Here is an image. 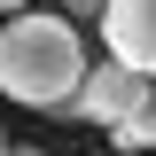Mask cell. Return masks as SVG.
<instances>
[{
  "label": "cell",
  "instance_id": "obj_1",
  "mask_svg": "<svg viewBox=\"0 0 156 156\" xmlns=\"http://www.w3.org/2000/svg\"><path fill=\"white\" fill-rule=\"evenodd\" d=\"M86 86V47H78L70 16H31L0 23V94L23 109H70V94Z\"/></svg>",
  "mask_w": 156,
  "mask_h": 156
},
{
  "label": "cell",
  "instance_id": "obj_2",
  "mask_svg": "<svg viewBox=\"0 0 156 156\" xmlns=\"http://www.w3.org/2000/svg\"><path fill=\"white\" fill-rule=\"evenodd\" d=\"M148 86H156V78L125 70V62L109 55V62H94V70H86V86L70 94V109H62V117H86V125H109V133H117V125L148 101Z\"/></svg>",
  "mask_w": 156,
  "mask_h": 156
},
{
  "label": "cell",
  "instance_id": "obj_3",
  "mask_svg": "<svg viewBox=\"0 0 156 156\" xmlns=\"http://www.w3.org/2000/svg\"><path fill=\"white\" fill-rule=\"evenodd\" d=\"M101 39H109V55L125 62V70L156 78V0H109Z\"/></svg>",
  "mask_w": 156,
  "mask_h": 156
},
{
  "label": "cell",
  "instance_id": "obj_4",
  "mask_svg": "<svg viewBox=\"0 0 156 156\" xmlns=\"http://www.w3.org/2000/svg\"><path fill=\"white\" fill-rule=\"evenodd\" d=\"M109 140H117L125 156H148V148H156V86H148V101H140V109L125 117V125H117Z\"/></svg>",
  "mask_w": 156,
  "mask_h": 156
},
{
  "label": "cell",
  "instance_id": "obj_5",
  "mask_svg": "<svg viewBox=\"0 0 156 156\" xmlns=\"http://www.w3.org/2000/svg\"><path fill=\"white\" fill-rule=\"evenodd\" d=\"M62 16H70V23H101V16H109V0H62Z\"/></svg>",
  "mask_w": 156,
  "mask_h": 156
},
{
  "label": "cell",
  "instance_id": "obj_6",
  "mask_svg": "<svg viewBox=\"0 0 156 156\" xmlns=\"http://www.w3.org/2000/svg\"><path fill=\"white\" fill-rule=\"evenodd\" d=\"M0 16H8V23H16V16H31V8H23V0H0Z\"/></svg>",
  "mask_w": 156,
  "mask_h": 156
},
{
  "label": "cell",
  "instance_id": "obj_7",
  "mask_svg": "<svg viewBox=\"0 0 156 156\" xmlns=\"http://www.w3.org/2000/svg\"><path fill=\"white\" fill-rule=\"evenodd\" d=\"M0 156H16V140H8V133H0Z\"/></svg>",
  "mask_w": 156,
  "mask_h": 156
},
{
  "label": "cell",
  "instance_id": "obj_8",
  "mask_svg": "<svg viewBox=\"0 0 156 156\" xmlns=\"http://www.w3.org/2000/svg\"><path fill=\"white\" fill-rule=\"evenodd\" d=\"M16 156H47V148H23V140H16Z\"/></svg>",
  "mask_w": 156,
  "mask_h": 156
}]
</instances>
